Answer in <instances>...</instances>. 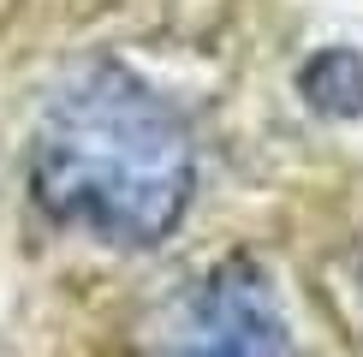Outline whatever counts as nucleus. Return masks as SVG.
<instances>
[{"instance_id":"1","label":"nucleus","mask_w":363,"mask_h":357,"mask_svg":"<svg viewBox=\"0 0 363 357\" xmlns=\"http://www.w3.org/2000/svg\"><path fill=\"white\" fill-rule=\"evenodd\" d=\"M30 191L60 227L149 250L191 208L196 143L161 89L113 60L66 72L30 143Z\"/></svg>"},{"instance_id":"2","label":"nucleus","mask_w":363,"mask_h":357,"mask_svg":"<svg viewBox=\"0 0 363 357\" xmlns=\"http://www.w3.org/2000/svg\"><path fill=\"white\" fill-rule=\"evenodd\" d=\"M161 357H298L280 298L256 262H220L173 304Z\"/></svg>"},{"instance_id":"3","label":"nucleus","mask_w":363,"mask_h":357,"mask_svg":"<svg viewBox=\"0 0 363 357\" xmlns=\"http://www.w3.org/2000/svg\"><path fill=\"white\" fill-rule=\"evenodd\" d=\"M304 96L322 113H363V54L357 48H328L304 66Z\"/></svg>"}]
</instances>
